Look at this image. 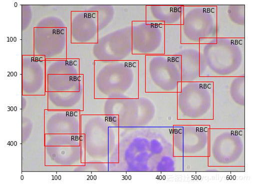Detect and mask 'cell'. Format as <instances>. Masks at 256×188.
Returning <instances> with one entry per match:
<instances>
[{
	"label": "cell",
	"mask_w": 256,
	"mask_h": 188,
	"mask_svg": "<svg viewBox=\"0 0 256 188\" xmlns=\"http://www.w3.org/2000/svg\"><path fill=\"white\" fill-rule=\"evenodd\" d=\"M181 82V56L146 55V92L178 93Z\"/></svg>",
	"instance_id": "obj_9"
},
{
	"label": "cell",
	"mask_w": 256,
	"mask_h": 188,
	"mask_svg": "<svg viewBox=\"0 0 256 188\" xmlns=\"http://www.w3.org/2000/svg\"><path fill=\"white\" fill-rule=\"evenodd\" d=\"M57 150V158L54 166H84L82 162V147L54 146Z\"/></svg>",
	"instance_id": "obj_17"
},
{
	"label": "cell",
	"mask_w": 256,
	"mask_h": 188,
	"mask_svg": "<svg viewBox=\"0 0 256 188\" xmlns=\"http://www.w3.org/2000/svg\"><path fill=\"white\" fill-rule=\"evenodd\" d=\"M184 5H146V21L181 25Z\"/></svg>",
	"instance_id": "obj_16"
},
{
	"label": "cell",
	"mask_w": 256,
	"mask_h": 188,
	"mask_svg": "<svg viewBox=\"0 0 256 188\" xmlns=\"http://www.w3.org/2000/svg\"><path fill=\"white\" fill-rule=\"evenodd\" d=\"M71 15V42L82 44L98 43V12L73 11Z\"/></svg>",
	"instance_id": "obj_15"
},
{
	"label": "cell",
	"mask_w": 256,
	"mask_h": 188,
	"mask_svg": "<svg viewBox=\"0 0 256 188\" xmlns=\"http://www.w3.org/2000/svg\"><path fill=\"white\" fill-rule=\"evenodd\" d=\"M218 38H245V5H217Z\"/></svg>",
	"instance_id": "obj_14"
},
{
	"label": "cell",
	"mask_w": 256,
	"mask_h": 188,
	"mask_svg": "<svg viewBox=\"0 0 256 188\" xmlns=\"http://www.w3.org/2000/svg\"><path fill=\"white\" fill-rule=\"evenodd\" d=\"M176 109L178 120H212L214 82H182Z\"/></svg>",
	"instance_id": "obj_8"
},
{
	"label": "cell",
	"mask_w": 256,
	"mask_h": 188,
	"mask_svg": "<svg viewBox=\"0 0 256 188\" xmlns=\"http://www.w3.org/2000/svg\"><path fill=\"white\" fill-rule=\"evenodd\" d=\"M173 157L172 127H120L118 162L109 172H168Z\"/></svg>",
	"instance_id": "obj_1"
},
{
	"label": "cell",
	"mask_w": 256,
	"mask_h": 188,
	"mask_svg": "<svg viewBox=\"0 0 256 188\" xmlns=\"http://www.w3.org/2000/svg\"><path fill=\"white\" fill-rule=\"evenodd\" d=\"M200 77H245V38L200 41Z\"/></svg>",
	"instance_id": "obj_3"
},
{
	"label": "cell",
	"mask_w": 256,
	"mask_h": 188,
	"mask_svg": "<svg viewBox=\"0 0 256 188\" xmlns=\"http://www.w3.org/2000/svg\"><path fill=\"white\" fill-rule=\"evenodd\" d=\"M210 129L209 125L173 126V156L208 157Z\"/></svg>",
	"instance_id": "obj_12"
},
{
	"label": "cell",
	"mask_w": 256,
	"mask_h": 188,
	"mask_svg": "<svg viewBox=\"0 0 256 188\" xmlns=\"http://www.w3.org/2000/svg\"><path fill=\"white\" fill-rule=\"evenodd\" d=\"M209 167H245V129H210Z\"/></svg>",
	"instance_id": "obj_7"
},
{
	"label": "cell",
	"mask_w": 256,
	"mask_h": 188,
	"mask_svg": "<svg viewBox=\"0 0 256 188\" xmlns=\"http://www.w3.org/2000/svg\"><path fill=\"white\" fill-rule=\"evenodd\" d=\"M164 55L182 57V82H212L200 77V44L182 43L180 25H165Z\"/></svg>",
	"instance_id": "obj_11"
},
{
	"label": "cell",
	"mask_w": 256,
	"mask_h": 188,
	"mask_svg": "<svg viewBox=\"0 0 256 188\" xmlns=\"http://www.w3.org/2000/svg\"><path fill=\"white\" fill-rule=\"evenodd\" d=\"M214 119L196 121L210 129H245V77H214Z\"/></svg>",
	"instance_id": "obj_4"
},
{
	"label": "cell",
	"mask_w": 256,
	"mask_h": 188,
	"mask_svg": "<svg viewBox=\"0 0 256 188\" xmlns=\"http://www.w3.org/2000/svg\"><path fill=\"white\" fill-rule=\"evenodd\" d=\"M138 97V61H94V99Z\"/></svg>",
	"instance_id": "obj_6"
},
{
	"label": "cell",
	"mask_w": 256,
	"mask_h": 188,
	"mask_svg": "<svg viewBox=\"0 0 256 188\" xmlns=\"http://www.w3.org/2000/svg\"><path fill=\"white\" fill-rule=\"evenodd\" d=\"M120 119L117 115H82L86 163L118 162Z\"/></svg>",
	"instance_id": "obj_5"
},
{
	"label": "cell",
	"mask_w": 256,
	"mask_h": 188,
	"mask_svg": "<svg viewBox=\"0 0 256 188\" xmlns=\"http://www.w3.org/2000/svg\"><path fill=\"white\" fill-rule=\"evenodd\" d=\"M217 5H184L181 42L200 44V39L218 38Z\"/></svg>",
	"instance_id": "obj_10"
},
{
	"label": "cell",
	"mask_w": 256,
	"mask_h": 188,
	"mask_svg": "<svg viewBox=\"0 0 256 188\" xmlns=\"http://www.w3.org/2000/svg\"><path fill=\"white\" fill-rule=\"evenodd\" d=\"M165 24L157 21H133V55H164Z\"/></svg>",
	"instance_id": "obj_13"
},
{
	"label": "cell",
	"mask_w": 256,
	"mask_h": 188,
	"mask_svg": "<svg viewBox=\"0 0 256 188\" xmlns=\"http://www.w3.org/2000/svg\"><path fill=\"white\" fill-rule=\"evenodd\" d=\"M178 93H144L138 98L89 101V115H117L120 127H173L182 125L178 119Z\"/></svg>",
	"instance_id": "obj_2"
}]
</instances>
